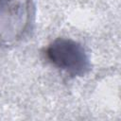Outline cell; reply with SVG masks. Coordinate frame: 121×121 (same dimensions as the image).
<instances>
[{"label":"cell","instance_id":"obj_1","mask_svg":"<svg viewBox=\"0 0 121 121\" xmlns=\"http://www.w3.org/2000/svg\"><path fill=\"white\" fill-rule=\"evenodd\" d=\"M48 60L72 77L84 76L90 69V61L83 46L71 39L58 38L46 48Z\"/></svg>","mask_w":121,"mask_h":121},{"label":"cell","instance_id":"obj_2","mask_svg":"<svg viewBox=\"0 0 121 121\" xmlns=\"http://www.w3.org/2000/svg\"><path fill=\"white\" fill-rule=\"evenodd\" d=\"M28 0H0V42L18 38L27 24Z\"/></svg>","mask_w":121,"mask_h":121}]
</instances>
